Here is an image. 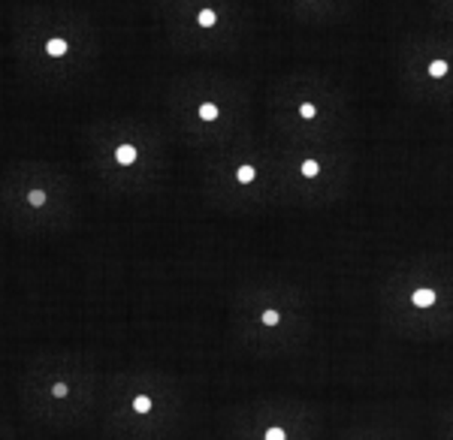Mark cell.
Here are the masks:
<instances>
[{"instance_id": "obj_9", "label": "cell", "mask_w": 453, "mask_h": 440, "mask_svg": "<svg viewBox=\"0 0 453 440\" xmlns=\"http://www.w3.org/2000/svg\"><path fill=\"white\" fill-rule=\"evenodd\" d=\"M257 440H288V431L281 425H263L257 431Z\"/></svg>"}, {"instance_id": "obj_12", "label": "cell", "mask_w": 453, "mask_h": 440, "mask_svg": "<svg viewBox=\"0 0 453 440\" xmlns=\"http://www.w3.org/2000/svg\"><path fill=\"white\" fill-rule=\"evenodd\" d=\"M299 115H303V118H314V115H318V109H314L311 102H303V106H299Z\"/></svg>"}, {"instance_id": "obj_5", "label": "cell", "mask_w": 453, "mask_h": 440, "mask_svg": "<svg viewBox=\"0 0 453 440\" xmlns=\"http://www.w3.org/2000/svg\"><path fill=\"white\" fill-rule=\"evenodd\" d=\"M179 386L160 371H121L104 383L100 413L124 440H160L179 420Z\"/></svg>"}, {"instance_id": "obj_3", "label": "cell", "mask_w": 453, "mask_h": 440, "mask_svg": "<svg viewBox=\"0 0 453 440\" xmlns=\"http://www.w3.org/2000/svg\"><path fill=\"white\" fill-rule=\"evenodd\" d=\"M0 217L21 236L70 230L79 217L76 178L52 160H12L0 170Z\"/></svg>"}, {"instance_id": "obj_7", "label": "cell", "mask_w": 453, "mask_h": 440, "mask_svg": "<svg viewBox=\"0 0 453 440\" xmlns=\"http://www.w3.org/2000/svg\"><path fill=\"white\" fill-rule=\"evenodd\" d=\"M175 46L215 51L236 40L239 10L226 4H166L160 6Z\"/></svg>"}, {"instance_id": "obj_1", "label": "cell", "mask_w": 453, "mask_h": 440, "mask_svg": "<svg viewBox=\"0 0 453 440\" xmlns=\"http://www.w3.org/2000/svg\"><path fill=\"white\" fill-rule=\"evenodd\" d=\"M10 49L21 79L64 87L91 72L100 31L85 10L64 4H19L10 12Z\"/></svg>"}, {"instance_id": "obj_4", "label": "cell", "mask_w": 453, "mask_h": 440, "mask_svg": "<svg viewBox=\"0 0 453 440\" xmlns=\"http://www.w3.org/2000/svg\"><path fill=\"white\" fill-rule=\"evenodd\" d=\"M85 154L106 187L140 193L155 187L166 170V142L151 124L104 118L85 130Z\"/></svg>"}, {"instance_id": "obj_13", "label": "cell", "mask_w": 453, "mask_h": 440, "mask_svg": "<svg viewBox=\"0 0 453 440\" xmlns=\"http://www.w3.org/2000/svg\"><path fill=\"white\" fill-rule=\"evenodd\" d=\"M429 70H433V76H444V72H448V64H444V61H435Z\"/></svg>"}, {"instance_id": "obj_11", "label": "cell", "mask_w": 453, "mask_h": 440, "mask_svg": "<svg viewBox=\"0 0 453 440\" xmlns=\"http://www.w3.org/2000/svg\"><path fill=\"white\" fill-rule=\"evenodd\" d=\"M0 440H16V431H12V425L0 416Z\"/></svg>"}, {"instance_id": "obj_8", "label": "cell", "mask_w": 453, "mask_h": 440, "mask_svg": "<svg viewBox=\"0 0 453 440\" xmlns=\"http://www.w3.org/2000/svg\"><path fill=\"white\" fill-rule=\"evenodd\" d=\"M411 302L418 305V307H423V311H426V307H433V305L438 302V292H435V290H429V287H423V290L414 292Z\"/></svg>"}, {"instance_id": "obj_10", "label": "cell", "mask_w": 453, "mask_h": 440, "mask_svg": "<svg viewBox=\"0 0 453 440\" xmlns=\"http://www.w3.org/2000/svg\"><path fill=\"white\" fill-rule=\"evenodd\" d=\"M299 170H303V175H305V178H314V175L320 172V163H318V160H305V163L299 166Z\"/></svg>"}, {"instance_id": "obj_2", "label": "cell", "mask_w": 453, "mask_h": 440, "mask_svg": "<svg viewBox=\"0 0 453 440\" xmlns=\"http://www.w3.org/2000/svg\"><path fill=\"white\" fill-rule=\"evenodd\" d=\"M19 407L36 425L76 429L88 422L100 405V371L85 356L70 350L34 353L16 380Z\"/></svg>"}, {"instance_id": "obj_6", "label": "cell", "mask_w": 453, "mask_h": 440, "mask_svg": "<svg viewBox=\"0 0 453 440\" xmlns=\"http://www.w3.org/2000/svg\"><path fill=\"white\" fill-rule=\"evenodd\" d=\"M242 100L218 76H188L173 87V118L191 142L218 145L236 130Z\"/></svg>"}]
</instances>
